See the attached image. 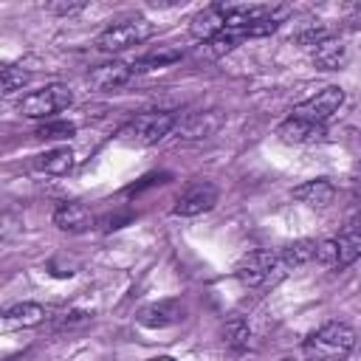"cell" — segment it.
<instances>
[{"mask_svg":"<svg viewBox=\"0 0 361 361\" xmlns=\"http://www.w3.org/2000/svg\"><path fill=\"white\" fill-rule=\"evenodd\" d=\"M180 59V51L175 48H158L152 54H144L138 62H133V71H149V68H164V65H172Z\"/></svg>","mask_w":361,"mask_h":361,"instance_id":"21","label":"cell"},{"mask_svg":"<svg viewBox=\"0 0 361 361\" xmlns=\"http://www.w3.org/2000/svg\"><path fill=\"white\" fill-rule=\"evenodd\" d=\"M73 133H76V124H71V121H45L37 127L34 135L42 141H59V138H71Z\"/></svg>","mask_w":361,"mask_h":361,"instance_id":"23","label":"cell"},{"mask_svg":"<svg viewBox=\"0 0 361 361\" xmlns=\"http://www.w3.org/2000/svg\"><path fill=\"white\" fill-rule=\"evenodd\" d=\"M73 102V93L68 85H48L42 90H34L28 96H23L20 102V113L28 118H48L56 110H65Z\"/></svg>","mask_w":361,"mask_h":361,"instance_id":"5","label":"cell"},{"mask_svg":"<svg viewBox=\"0 0 361 361\" xmlns=\"http://www.w3.org/2000/svg\"><path fill=\"white\" fill-rule=\"evenodd\" d=\"M220 113L217 110H206V113H192L186 116L183 121H178V133L180 138H189V141H197V138H209L217 133L220 127Z\"/></svg>","mask_w":361,"mask_h":361,"instance_id":"12","label":"cell"},{"mask_svg":"<svg viewBox=\"0 0 361 361\" xmlns=\"http://www.w3.org/2000/svg\"><path fill=\"white\" fill-rule=\"evenodd\" d=\"M344 62H347V45L336 37H327L313 48V65L322 71H338L344 68Z\"/></svg>","mask_w":361,"mask_h":361,"instance_id":"15","label":"cell"},{"mask_svg":"<svg viewBox=\"0 0 361 361\" xmlns=\"http://www.w3.org/2000/svg\"><path fill=\"white\" fill-rule=\"evenodd\" d=\"M90 223H93L90 209L85 203H76V200L59 203L56 212H54V226L59 231H68V234H82V231L90 228Z\"/></svg>","mask_w":361,"mask_h":361,"instance_id":"11","label":"cell"},{"mask_svg":"<svg viewBox=\"0 0 361 361\" xmlns=\"http://www.w3.org/2000/svg\"><path fill=\"white\" fill-rule=\"evenodd\" d=\"M276 135L285 144H316V141H324L327 130H324V124H313V121L290 116L276 127Z\"/></svg>","mask_w":361,"mask_h":361,"instance_id":"10","label":"cell"},{"mask_svg":"<svg viewBox=\"0 0 361 361\" xmlns=\"http://www.w3.org/2000/svg\"><path fill=\"white\" fill-rule=\"evenodd\" d=\"M149 37H152V23L144 20V17H135V20H124V23H116V25L104 28L99 34L96 45L107 54H118V51H127L133 45H141Z\"/></svg>","mask_w":361,"mask_h":361,"instance_id":"3","label":"cell"},{"mask_svg":"<svg viewBox=\"0 0 361 361\" xmlns=\"http://www.w3.org/2000/svg\"><path fill=\"white\" fill-rule=\"evenodd\" d=\"M330 37V31L324 28V25H307V28H302L299 34H296V42L299 45H319V42H324Z\"/></svg>","mask_w":361,"mask_h":361,"instance_id":"26","label":"cell"},{"mask_svg":"<svg viewBox=\"0 0 361 361\" xmlns=\"http://www.w3.org/2000/svg\"><path fill=\"white\" fill-rule=\"evenodd\" d=\"M214 203H217V189L212 183H192V186H186L178 195V200L172 206V214H178V217H195V214L209 212Z\"/></svg>","mask_w":361,"mask_h":361,"instance_id":"7","label":"cell"},{"mask_svg":"<svg viewBox=\"0 0 361 361\" xmlns=\"http://www.w3.org/2000/svg\"><path fill=\"white\" fill-rule=\"evenodd\" d=\"M178 127V118L166 110H155V113H141L135 118H130L121 130H118V141L127 147H152L158 144L164 135H169Z\"/></svg>","mask_w":361,"mask_h":361,"instance_id":"2","label":"cell"},{"mask_svg":"<svg viewBox=\"0 0 361 361\" xmlns=\"http://www.w3.org/2000/svg\"><path fill=\"white\" fill-rule=\"evenodd\" d=\"M353 347H355V330L344 322H327L305 341V353L313 361H341L353 353Z\"/></svg>","mask_w":361,"mask_h":361,"instance_id":"1","label":"cell"},{"mask_svg":"<svg viewBox=\"0 0 361 361\" xmlns=\"http://www.w3.org/2000/svg\"><path fill=\"white\" fill-rule=\"evenodd\" d=\"M37 169L45 175H68L73 169V149L71 147H54V149L37 155Z\"/></svg>","mask_w":361,"mask_h":361,"instance_id":"17","label":"cell"},{"mask_svg":"<svg viewBox=\"0 0 361 361\" xmlns=\"http://www.w3.org/2000/svg\"><path fill=\"white\" fill-rule=\"evenodd\" d=\"M147 361H178V358H172V355H155V358H147Z\"/></svg>","mask_w":361,"mask_h":361,"instance_id":"29","label":"cell"},{"mask_svg":"<svg viewBox=\"0 0 361 361\" xmlns=\"http://www.w3.org/2000/svg\"><path fill=\"white\" fill-rule=\"evenodd\" d=\"M223 341H226L228 350H234V353H245L248 344H251V327H248V322L240 319V316L228 319V322L223 324Z\"/></svg>","mask_w":361,"mask_h":361,"instance_id":"19","label":"cell"},{"mask_svg":"<svg viewBox=\"0 0 361 361\" xmlns=\"http://www.w3.org/2000/svg\"><path fill=\"white\" fill-rule=\"evenodd\" d=\"M341 104H344V90L338 85H327L316 96H310L302 104H296L293 107V116L296 118H305V121H313V124H324Z\"/></svg>","mask_w":361,"mask_h":361,"instance_id":"6","label":"cell"},{"mask_svg":"<svg viewBox=\"0 0 361 361\" xmlns=\"http://www.w3.org/2000/svg\"><path fill=\"white\" fill-rule=\"evenodd\" d=\"M347 23H350V28H361V0L347 8Z\"/></svg>","mask_w":361,"mask_h":361,"instance_id":"28","label":"cell"},{"mask_svg":"<svg viewBox=\"0 0 361 361\" xmlns=\"http://www.w3.org/2000/svg\"><path fill=\"white\" fill-rule=\"evenodd\" d=\"M316 245H319V243H313V240H293V243H288V245L276 254L282 271L288 274V271L302 268V265H307L310 259H316Z\"/></svg>","mask_w":361,"mask_h":361,"instance_id":"16","label":"cell"},{"mask_svg":"<svg viewBox=\"0 0 361 361\" xmlns=\"http://www.w3.org/2000/svg\"><path fill=\"white\" fill-rule=\"evenodd\" d=\"M336 245H338V268L353 265L361 257V228L358 226L347 228L344 234L336 237Z\"/></svg>","mask_w":361,"mask_h":361,"instance_id":"20","label":"cell"},{"mask_svg":"<svg viewBox=\"0 0 361 361\" xmlns=\"http://www.w3.org/2000/svg\"><path fill=\"white\" fill-rule=\"evenodd\" d=\"M282 361H293V358H282Z\"/></svg>","mask_w":361,"mask_h":361,"instance_id":"30","label":"cell"},{"mask_svg":"<svg viewBox=\"0 0 361 361\" xmlns=\"http://www.w3.org/2000/svg\"><path fill=\"white\" fill-rule=\"evenodd\" d=\"M28 79H31V71H25L23 65H6V68L0 71V85H3V93H6V96L14 93V90H20Z\"/></svg>","mask_w":361,"mask_h":361,"instance_id":"22","label":"cell"},{"mask_svg":"<svg viewBox=\"0 0 361 361\" xmlns=\"http://www.w3.org/2000/svg\"><path fill=\"white\" fill-rule=\"evenodd\" d=\"M90 316L85 313V310H59L56 316H54V330H68V327H79V324H85Z\"/></svg>","mask_w":361,"mask_h":361,"instance_id":"25","label":"cell"},{"mask_svg":"<svg viewBox=\"0 0 361 361\" xmlns=\"http://www.w3.org/2000/svg\"><path fill=\"white\" fill-rule=\"evenodd\" d=\"M178 319H180V310L172 302H158V305H149L138 313V322L144 327H166V324H175Z\"/></svg>","mask_w":361,"mask_h":361,"instance_id":"18","label":"cell"},{"mask_svg":"<svg viewBox=\"0 0 361 361\" xmlns=\"http://www.w3.org/2000/svg\"><path fill=\"white\" fill-rule=\"evenodd\" d=\"M226 31V6L214 3V6H206L203 11H197L189 23V34L195 39H203V42H212L217 34Z\"/></svg>","mask_w":361,"mask_h":361,"instance_id":"8","label":"cell"},{"mask_svg":"<svg viewBox=\"0 0 361 361\" xmlns=\"http://www.w3.org/2000/svg\"><path fill=\"white\" fill-rule=\"evenodd\" d=\"M48 8L56 11V14H76V11L85 8V3H51Z\"/></svg>","mask_w":361,"mask_h":361,"instance_id":"27","label":"cell"},{"mask_svg":"<svg viewBox=\"0 0 361 361\" xmlns=\"http://www.w3.org/2000/svg\"><path fill=\"white\" fill-rule=\"evenodd\" d=\"M316 262L324 265V268H338V245H336V237L333 240H322L316 245Z\"/></svg>","mask_w":361,"mask_h":361,"instance_id":"24","label":"cell"},{"mask_svg":"<svg viewBox=\"0 0 361 361\" xmlns=\"http://www.w3.org/2000/svg\"><path fill=\"white\" fill-rule=\"evenodd\" d=\"M333 195H336V189H333V183H330L327 178L305 180V183H299V186L293 189V197H296L299 203H305V206H313V209L327 206V203L333 200Z\"/></svg>","mask_w":361,"mask_h":361,"instance_id":"13","label":"cell"},{"mask_svg":"<svg viewBox=\"0 0 361 361\" xmlns=\"http://www.w3.org/2000/svg\"><path fill=\"white\" fill-rule=\"evenodd\" d=\"M282 265L279 257L271 251H248L237 265H234V276L248 285V288H259L265 282H274L276 276H282Z\"/></svg>","mask_w":361,"mask_h":361,"instance_id":"4","label":"cell"},{"mask_svg":"<svg viewBox=\"0 0 361 361\" xmlns=\"http://www.w3.org/2000/svg\"><path fill=\"white\" fill-rule=\"evenodd\" d=\"M133 73H135L133 65L118 62V59H110V62H102V65L90 68L87 82H90L93 87H99V90H116V87L127 85V82L133 79Z\"/></svg>","mask_w":361,"mask_h":361,"instance_id":"9","label":"cell"},{"mask_svg":"<svg viewBox=\"0 0 361 361\" xmlns=\"http://www.w3.org/2000/svg\"><path fill=\"white\" fill-rule=\"evenodd\" d=\"M48 319V310L37 302H20V305H11L6 313H3V324L6 327H37Z\"/></svg>","mask_w":361,"mask_h":361,"instance_id":"14","label":"cell"}]
</instances>
